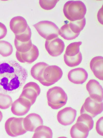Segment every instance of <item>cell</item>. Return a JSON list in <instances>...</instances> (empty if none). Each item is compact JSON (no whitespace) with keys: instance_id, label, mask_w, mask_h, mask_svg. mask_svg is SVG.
<instances>
[{"instance_id":"33","label":"cell","mask_w":103,"mask_h":138,"mask_svg":"<svg viewBox=\"0 0 103 138\" xmlns=\"http://www.w3.org/2000/svg\"><path fill=\"white\" fill-rule=\"evenodd\" d=\"M3 118V114L2 112L0 111V122L2 120Z\"/></svg>"},{"instance_id":"15","label":"cell","mask_w":103,"mask_h":138,"mask_svg":"<svg viewBox=\"0 0 103 138\" xmlns=\"http://www.w3.org/2000/svg\"><path fill=\"white\" fill-rule=\"evenodd\" d=\"M67 77L71 82L75 84H82L87 80L88 77L87 72L82 68L71 70L68 72Z\"/></svg>"},{"instance_id":"6","label":"cell","mask_w":103,"mask_h":138,"mask_svg":"<svg viewBox=\"0 0 103 138\" xmlns=\"http://www.w3.org/2000/svg\"><path fill=\"white\" fill-rule=\"evenodd\" d=\"M63 74L61 69L55 65L48 66L45 69L41 83L45 86H49L58 81Z\"/></svg>"},{"instance_id":"23","label":"cell","mask_w":103,"mask_h":138,"mask_svg":"<svg viewBox=\"0 0 103 138\" xmlns=\"http://www.w3.org/2000/svg\"><path fill=\"white\" fill-rule=\"evenodd\" d=\"M68 24L70 28L74 33L80 34L85 25V18L84 17L80 20L71 21Z\"/></svg>"},{"instance_id":"17","label":"cell","mask_w":103,"mask_h":138,"mask_svg":"<svg viewBox=\"0 0 103 138\" xmlns=\"http://www.w3.org/2000/svg\"><path fill=\"white\" fill-rule=\"evenodd\" d=\"M90 68L95 76L98 79H103V58L102 56H97L93 58L90 64Z\"/></svg>"},{"instance_id":"12","label":"cell","mask_w":103,"mask_h":138,"mask_svg":"<svg viewBox=\"0 0 103 138\" xmlns=\"http://www.w3.org/2000/svg\"><path fill=\"white\" fill-rule=\"evenodd\" d=\"M86 88L91 97L98 102L102 101V87L98 81L95 79L90 80L86 84Z\"/></svg>"},{"instance_id":"20","label":"cell","mask_w":103,"mask_h":138,"mask_svg":"<svg viewBox=\"0 0 103 138\" xmlns=\"http://www.w3.org/2000/svg\"><path fill=\"white\" fill-rule=\"evenodd\" d=\"M34 131L33 138H52L53 137L52 130L49 127L41 125L38 126Z\"/></svg>"},{"instance_id":"3","label":"cell","mask_w":103,"mask_h":138,"mask_svg":"<svg viewBox=\"0 0 103 138\" xmlns=\"http://www.w3.org/2000/svg\"><path fill=\"white\" fill-rule=\"evenodd\" d=\"M47 97L48 105L55 110L65 105L67 100L66 93L62 88L57 86L49 89L47 92Z\"/></svg>"},{"instance_id":"10","label":"cell","mask_w":103,"mask_h":138,"mask_svg":"<svg viewBox=\"0 0 103 138\" xmlns=\"http://www.w3.org/2000/svg\"><path fill=\"white\" fill-rule=\"evenodd\" d=\"M31 106L28 99L23 97H19L12 103L11 110L12 113L15 115L22 116L28 112Z\"/></svg>"},{"instance_id":"31","label":"cell","mask_w":103,"mask_h":138,"mask_svg":"<svg viewBox=\"0 0 103 138\" xmlns=\"http://www.w3.org/2000/svg\"><path fill=\"white\" fill-rule=\"evenodd\" d=\"M97 132L100 135L103 136V117L100 118L97 121L96 124Z\"/></svg>"},{"instance_id":"2","label":"cell","mask_w":103,"mask_h":138,"mask_svg":"<svg viewBox=\"0 0 103 138\" xmlns=\"http://www.w3.org/2000/svg\"><path fill=\"white\" fill-rule=\"evenodd\" d=\"M86 11L85 5L80 1H68L64 4L63 8V12L65 17L71 21L83 19Z\"/></svg>"},{"instance_id":"14","label":"cell","mask_w":103,"mask_h":138,"mask_svg":"<svg viewBox=\"0 0 103 138\" xmlns=\"http://www.w3.org/2000/svg\"><path fill=\"white\" fill-rule=\"evenodd\" d=\"M39 51L37 47L32 44L30 49L25 53H21L16 51V56L17 59L22 63L31 64L38 58Z\"/></svg>"},{"instance_id":"18","label":"cell","mask_w":103,"mask_h":138,"mask_svg":"<svg viewBox=\"0 0 103 138\" xmlns=\"http://www.w3.org/2000/svg\"><path fill=\"white\" fill-rule=\"evenodd\" d=\"M89 131L86 125L81 122H76L71 127L70 133L72 138H86L88 136Z\"/></svg>"},{"instance_id":"16","label":"cell","mask_w":103,"mask_h":138,"mask_svg":"<svg viewBox=\"0 0 103 138\" xmlns=\"http://www.w3.org/2000/svg\"><path fill=\"white\" fill-rule=\"evenodd\" d=\"M28 26L25 19L21 16L14 17L11 20L10 23V28L15 35L25 32Z\"/></svg>"},{"instance_id":"9","label":"cell","mask_w":103,"mask_h":138,"mask_svg":"<svg viewBox=\"0 0 103 138\" xmlns=\"http://www.w3.org/2000/svg\"><path fill=\"white\" fill-rule=\"evenodd\" d=\"M65 47L64 42L57 37L50 40H46L45 49L49 54L53 57L60 55L63 52Z\"/></svg>"},{"instance_id":"30","label":"cell","mask_w":103,"mask_h":138,"mask_svg":"<svg viewBox=\"0 0 103 138\" xmlns=\"http://www.w3.org/2000/svg\"><path fill=\"white\" fill-rule=\"evenodd\" d=\"M58 1L59 0H40L39 1V4L43 9L45 10H49L53 8Z\"/></svg>"},{"instance_id":"21","label":"cell","mask_w":103,"mask_h":138,"mask_svg":"<svg viewBox=\"0 0 103 138\" xmlns=\"http://www.w3.org/2000/svg\"><path fill=\"white\" fill-rule=\"evenodd\" d=\"M59 34L65 39L71 40L77 37L80 34L74 33L70 28L68 24H66L61 27L59 30Z\"/></svg>"},{"instance_id":"24","label":"cell","mask_w":103,"mask_h":138,"mask_svg":"<svg viewBox=\"0 0 103 138\" xmlns=\"http://www.w3.org/2000/svg\"><path fill=\"white\" fill-rule=\"evenodd\" d=\"M82 44L81 41L71 43L67 47L64 54L68 56H73L76 55L80 52L79 47Z\"/></svg>"},{"instance_id":"32","label":"cell","mask_w":103,"mask_h":138,"mask_svg":"<svg viewBox=\"0 0 103 138\" xmlns=\"http://www.w3.org/2000/svg\"><path fill=\"white\" fill-rule=\"evenodd\" d=\"M7 31L5 26L0 22V40L3 39L6 36Z\"/></svg>"},{"instance_id":"7","label":"cell","mask_w":103,"mask_h":138,"mask_svg":"<svg viewBox=\"0 0 103 138\" xmlns=\"http://www.w3.org/2000/svg\"><path fill=\"white\" fill-rule=\"evenodd\" d=\"M103 104L102 101L98 102L90 96L88 97L81 108L80 113H86L94 118L102 111Z\"/></svg>"},{"instance_id":"13","label":"cell","mask_w":103,"mask_h":138,"mask_svg":"<svg viewBox=\"0 0 103 138\" xmlns=\"http://www.w3.org/2000/svg\"><path fill=\"white\" fill-rule=\"evenodd\" d=\"M43 124V120L39 114L31 113L24 118L23 125L27 131L34 132L38 126Z\"/></svg>"},{"instance_id":"19","label":"cell","mask_w":103,"mask_h":138,"mask_svg":"<svg viewBox=\"0 0 103 138\" xmlns=\"http://www.w3.org/2000/svg\"><path fill=\"white\" fill-rule=\"evenodd\" d=\"M49 65L45 63L40 62L34 65L30 70L31 75L41 83L43 78V73L45 68Z\"/></svg>"},{"instance_id":"25","label":"cell","mask_w":103,"mask_h":138,"mask_svg":"<svg viewBox=\"0 0 103 138\" xmlns=\"http://www.w3.org/2000/svg\"><path fill=\"white\" fill-rule=\"evenodd\" d=\"M13 51V47L10 43L0 40V55L4 57H8L11 55Z\"/></svg>"},{"instance_id":"27","label":"cell","mask_w":103,"mask_h":138,"mask_svg":"<svg viewBox=\"0 0 103 138\" xmlns=\"http://www.w3.org/2000/svg\"><path fill=\"white\" fill-rule=\"evenodd\" d=\"M76 122H80L86 125L89 131L92 129L93 126L94 121L92 118L86 113L81 114L78 118Z\"/></svg>"},{"instance_id":"28","label":"cell","mask_w":103,"mask_h":138,"mask_svg":"<svg viewBox=\"0 0 103 138\" xmlns=\"http://www.w3.org/2000/svg\"><path fill=\"white\" fill-rule=\"evenodd\" d=\"M12 98L10 96L3 93H0V109H8L12 105Z\"/></svg>"},{"instance_id":"8","label":"cell","mask_w":103,"mask_h":138,"mask_svg":"<svg viewBox=\"0 0 103 138\" xmlns=\"http://www.w3.org/2000/svg\"><path fill=\"white\" fill-rule=\"evenodd\" d=\"M40 91V88L37 84L34 82H29L24 86L19 97L28 99L32 105L35 102Z\"/></svg>"},{"instance_id":"5","label":"cell","mask_w":103,"mask_h":138,"mask_svg":"<svg viewBox=\"0 0 103 138\" xmlns=\"http://www.w3.org/2000/svg\"><path fill=\"white\" fill-rule=\"evenodd\" d=\"M24 118L12 117L6 121L5 127L6 131L9 136L13 137L21 135L27 131L23 125Z\"/></svg>"},{"instance_id":"11","label":"cell","mask_w":103,"mask_h":138,"mask_svg":"<svg viewBox=\"0 0 103 138\" xmlns=\"http://www.w3.org/2000/svg\"><path fill=\"white\" fill-rule=\"evenodd\" d=\"M76 115V110L71 107H67L58 112L57 120L60 124L63 125H68L74 121Z\"/></svg>"},{"instance_id":"4","label":"cell","mask_w":103,"mask_h":138,"mask_svg":"<svg viewBox=\"0 0 103 138\" xmlns=\"http://www.w3.org/2000/svg\"><path fill=\"white\" fill-rule=\"evenodd\" d=\"M39 34L46 40L56 37L59 35V29L54 22L47 20L40 21L33 25Z\"/></svg>"},{"instance_id":"22","label":"cell","mask_w":103,"mask_h":138,"mask_svg":"<svg viewBox=\"0 0 103 138\" xmlns=\"http://www.w3.org/2000/svg\"><path fill=\"white\" fill-rule=\"evenodd\" d=\"M64 58L65 64L68 66L74 67L79 65L81 63L82 60L81 53L80 52L76 55L73 56H68L65 54Z\"/></svg>"},{"instance_id":"29","label":"cell","mask_w":103,"mask_h":138,"mask_svg":"<svg viewBox=\"0 0 103 138\" xmlns=\"http://www.w3.org/2000/svg\"><path fill=\"white\" fill-rule=\"evenodd\" d=\"M15 35V39L16 40L22 42H27L31 40V31L28 25L26 30L25 32Z\"/></svg>"},{"instance_id":"26","label":"cell","mask_w":103,"mask_h":138,"mask_svg":"<svg viewBox=\"0 0 103 138\" xmlns=\"http://www.w3.org/2000/svg\"><path fill=\"white\" fill-rule=\"evenodd\" d=\"M14 43L17 51L21 53H25L29 51L32 45L31 40L27 42H22L15 39Z\"/></svg>"},{"instance_id":"1","label":"cell","mask_w":103,"mask_h":138,"mask_svg":"<svg viewBox=\"0 0 103 138\" xmlns=\"http://www.w3.org/2000/svg\"><path fill=\"white\" fill-rule=\"evenodd\" d=\"M26 70L14 60L0 62V91L13 93L19 90L28 76Z\"/></svg>"}]
</instances>
